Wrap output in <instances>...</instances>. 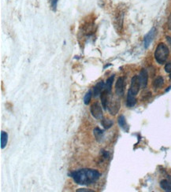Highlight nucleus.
<instances>
[{
    "label": "nucleus",
    "mask_w": 171,
    "mask_h": 192,
    "mask_svg": "<svg viewBox=\"0 0 171 192\" xmlns=\"http://www.w3.org/2000/svg\"><path fill=\"white\" fill-rule=\"evenodd\" d=\"M100 176L101 173L98 170L92 168H81L69 173V177L74 180L76 184L83 186L95 184L100 178Z\"/></svg>",
    "instance_id": "nucleus-1"
},
{
    "label": "nucleus",
    "mask_w": 171,
    "mask_h": 192,
    "mask_svg": "<svg viewBox=\"0 0 171 192\" xmlns=\"http://www.w3.org/2000/svg\"><path fill=\"white\" fill-rule=\"evenodd\" d=\"M169 48L165 43H160L156 47L155 51V59L159 64L165 63L169 56Z\"/></svg>",
    "instance_id": "nucleus-2"
},
{
    "label": "nucleus",
    "mask_w": 171,
    "mask_h": 192,
    "mask_svg": "<svg viewBox=\"0 0 171 192\" xmlns=\"http://www.w3.org/2000/svg\"><path fill=\"white\" fill-rule=\"evenodd\" d=\"M140 88H141V87H140L139 76H134L131 80V85H130V88L129 89L128 94H129V95L136 97L137 94H138Z\"/></svg>",
    "instance_id": "nucleus-3"
},
{
    "label": "nucleus",
    "mask_w": 171,
    "mask_h": 192,
    "mask_svg": "<svg viewBox=\"0 0 171 192\" xmlns=\"http://www.w3.org/2000/svg\"><path fill=\"white\" fill-rule=\"evenodd\" d=\"M120 107H121V103H120V100L117 98H114L113 97L111 100L108 103V106H107V110L109 111L110 114L116 115L118 113L120 110Z\"/></svg>",
    "instance_id": "nucleus-4"
},
{
    "label": "nucleus",
    "mask_w": 171,
    "mask_h": 192,
    "mask_svg": "<svg viewBox=\"0 0 171 192\" xmlns=\"http://www.w3.org/2000/svg\"><path fill=\"white\" fill-rule=\"evenodd\" d=\"M90 113L92 117L96 120H100L103 118V109L98 103H94L90 107Z\"/></svg>",
    "instance_id": "nucleus-5"
},
{
    "label": "nucleus",
    "mask_w": 171,
    "mask_h": 192,
    "mask_svg": "<svg viewBox=\"0 0 171 192\" xmlns=\"http://www.w3.org/2000/svg\"><path fill=\"white\" fill-rule=\"evenodd\" d=\"M125 91V79L123 77H119L115 84V92L118 97H121L124 94Z\"/></svg>",
    "instance_id": "nucleus-6"
},
{
    "label": "nucleus",
    "mask_w": 171,
    "mask_h": 192,
    "mask_svg": "<svg viewBox=\"0 0 171 192\" xmlns=\"http://www.w3.org/2000/svg\"><path fill=\"white\" fill-rule=\"evenodd\" d=\"M156 33V28H152L149 31V33L144 36V39H143V46H144V47L147 48L149 46H150L152 40H154Z\"/></svg>",
    "instance_id": "nucleus-7"
},
{
    "label": "nucleus",
    "mask_w": 171,
    "mask_h": 192,
    "mask_svg": "<svg viewBox=\"0 0 171 192\" xmlns=\"http://www.w3.org/2000/svg\"><path fill=\"white\" fill-rule=\"evenodd\" d=\"M139 80L140 82V87L142 88H145L147 87V81H148V74L145 69H142L139 74Z\"/></svg>",
    "instance_id": "nucleus-8"
},
{
    "label": "nucleus",
    "mask_w": 171,
    "mask_h": 192,
    "mask_svg": "<svg viewBox=\"0 0 171 192\" xmlns=\"http://www.w3.org/2000/svg\"><path fill=\"white\" fill-rule=\"evenodd\" d=\"M105 88V83L104 81H99V82L95 84V86L92 89V94H93L94 97H98V96H100L101 93L103 92V91L104 90Z\"/></svg>",
    "instance_id": "nucleus-9"
},
{
    "label": "nucleus",
    "mask_w": 171,
    "mask_h": 192,
    "mask_svg": "<svg viewBox=\"0 0 171 192\" xmlns=\"http://www.w3.org/2000/svg\"><path fill=\"white\" fill-rule=\"evenodd\" d=\"M110 94L111 93L108 92L107 91H106L105 89L103 91V92L101 93L100 94V100H101V103H102L103 108V110H107V106H108V103L110 101Z\"/></svg>",
    "instance_id": "nucleus-10"
},
{
    "label": "nucleus",
    "mask_w": 171,
    "mask_h": 192,
    "mask_svg": "<svg viewBox=\"0 0 171 192\" xmlns=\"http://www.w3.org/2000/svg\"><path fill=\"white\" fill-rule=\"evenodd\" d=\"M93 134H94V136H95V139H96L97 142H100L101 141L103 140L104 132L102 130V129H100L99 127L95 128L93 130Z\"/></svg>",
    "instance_id": "nucleus-11"
},
{
    "label": "nucleus",
    "mask_w": 171,
    "mask_h": 192,
    "mask_svg": "<svg viewBox=\"0 0 171 192\" xmlns=\"http://www.w3.org/2000/svg\"><path fill=\"white\" fill-rule=\"evenodd\" d=\"M118 124H119V126L123 129V130L125 131V132H128L129 131V125H128V124H127V122H126V120H125V117L123 115H121V116H119V117H118Z\"/></svg>",
    "instance_id": "nucleus-12"
},
{
    "label": "nucleus",
    "mask_w": 171,
    "mask_h": 192,
    "mask_svg": "<svg viewBox=\"0 0 171 192\" xmlns=\"http://www.w3.org/2000/svg\"><path fill=\"white\" fill-rule=\"evenodd\" d=\"M123 24V14H118L115 18V28L117 31H121Z\"/></svg>",
    "instance_id": "nucleus-13"
},
{
    "label": "nucleus",
    "mask_w": 171,
    "mask_h": 192,
    "mask_svg": "<svg viewBox=\"0 0 171 192\" xmlns=\"http://www.w3.org/2000/svg\"><path fill=\"white\" fill-rule=\"evenodd\" d=\"M0 141H1V149H4L8 142V134L4 131H1Z\"/></svg>",
    "instance_id": "nucleus-14"
},
{
    "label": "nucleus",
    "mask_w": 171,
    "mask_h": 192,
    "mask_svg": "<svg viewBox=\"0 0 171 192\" xmlns=\"http://www.w3.org/2000/svg\"><path fill=\"white\" fill-rule=\"evenodd\" d=\"M114 75H112L111 76H110V77L107 80V81H106V83H105V88H104V89L110 93H111V90H112V84H113V82H114Z\"/></svg>",
    "instance_id": "nucleus-15"
},
{
    "label": "nucleus",
    "mask_w": 171,
    "mask_h": 192,
    "mask_svg": "<svg viewBox=\"0 0 171 192\" xmlns=\"http://www.w3.org/2000/svg\"><path fill=\"white\" fill-rule=\"evenodd\" d=\"M101 124H102V126L105 129H109L113 126V124H114V121L111 120V119L102 118V120H101Z\"/></svg>",
    "instance_id": "nucleus-16"
},
{
    "label": "nucleus",
    "mask_w": 171,
    "mask_h": 192,
    "mask_svg": "<svg viewBox=\"0 0 171 192\" xmlns=\"http://www.w3.org/2000/svg\"><path fill=\"white\" fill-rule=\"evenodd\" d=\"M163 84H164V79L163 76H159L157 78H156V80L153 82V87L155 88V89H157V88L163 87Z\"/></svg>",
    "instance_id": "nucleus-17"
},
{
    "label": "nucleus",
    "mask_w": 171,
    "mask_h": 192,
    "mask_svg": "<svg viewBox=\"0 0 171 192\" xmlns=\"http://www.w3.org/2000/svg\"><path fill=\"white\" fill-rule=\"evenodd\" d=\"M160 187L162 189L165 190V191L171 192V184H169V181L166 180H163L160 182Z\"/></svg>",
    "instance_id": "nucleus-18"
},
{
    "label": "nucleus",
    "mask_w": 171,
    "mask_h": 192,
    "mask_svg": "<svg viewBox=\"0 0 171 192\" xmlns=\"http://www.w3.org/2000/svg\"><path fill=\"white\" fill-rule=\"evenodd\" d=\"M92 90H89L88 92L85 94V98H84V103L85 105H88L91 102V99H92Z\"/></svg>",
    "instance_id": "nucleus-19"
},
{
    "label": "nucleus",
    "mask_w": 171,
    "mask_h": 192,
    "mask_svg": "<svg viewBox=\"0 0 171 192\" xmlns=\"http://www.w3.org/2000/svg\"><path fill=\"white\" fill-rule=\"evenodd\" d=\"M50 6H51V8L54 11H56V8H57L58 2L59 0H50Z\"/></svg>",
    "instance_id": "nucleus-20"
},
{
    "label": "nucleus",
    "mask_w": 171,
    "mask_h": 192,
    "mask_svg": "<svg viewBox=\"0 0 171 192\" xmlns=\"http://www.w3.org/2000/svg\"><path fill=\"white\" fill-rule=\"evenodd\" d=\"M165 71L168 73H171V62H168L166 65H165Z\"/></svg>",
    "instance_id": "nucleus-21"
},
{
    "label": "nucleus",
    "mask_w": 171,
    "mask_h": 192,
    "mask_svg": "<svg viewBox=\"0 0 171 192\" xmlns=\"http://www.w3.org/2000/svg\"><path fill=\"white\" fill-rule=\"evenodd\" d=\"M77 192H95V190H90V189H86V188H79L77 190Z\"/></svg>",
    "instance_id": "nucleus-22"
},
{
    "label": "nucleus",
    "mask_w": 171,
    "mask_h": 192,
    "mask_svg": "<svg viewBox=\"0 0 171 192\" xmlns=\"http://www.w3.org/2000/svg\"><path fill=\"white\" fill-rule=\"evenodd\" d=\"M102 155L104 159H107L110 157V154L106 151H102Z\"/></svg>",
    "instance_id": "nucleus-23"
},
{
    "label": "nucleus",
    "mask_w": 171,
    "mask_h": 192,
    "mask_svg": "<svg viewBox=\"0 0 171 192\" xmlns=\"http://www.w3.org/2000/svg\"><path fill=\"white\" fill-rule=\"evenodd\" d=\"M167 25H168V28H169V29L171 30V14H169V17H168Z\"/></svg>",
    "instance_id": "nucleus-24"
},
{
    "label": "nucleus",
    "mask_w": 171,
    "mask_h": 192,
    "mask_svg": "<svg viewBox=\"0 0 171 192\" xmlns=\"http://www.w3.org/2000/svg\"><path fill=\"white\" fill-rule=\"evenodd\" d=\"M166 40H167L168 43H169V46H170V48H171V37L170 36H166Z\"/></svg>",
    "instance_id": "nucleus-25"
},
{
    "label": "nucleus",
    "mask_w": 171,
    "mask_h": 192,
    "mask_svg": "<svg viewBox=\"0 0 171 192\" xmlns=\"http://www.w3.org/2000/svg\"><path fill=\"white\" fill-rule=\"evenodd\" d=\"M169 78H170V79H171V73H170V75H169Z\"/></svg>",
    "instance_id": "nucleus-26"
}]
</instances>
